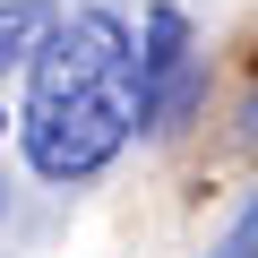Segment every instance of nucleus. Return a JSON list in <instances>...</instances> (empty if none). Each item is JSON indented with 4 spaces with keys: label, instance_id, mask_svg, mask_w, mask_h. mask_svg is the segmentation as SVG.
Listing matches in <instances>:
<instances>
[{
    "label": "nucleus",
    "instance_id": "1",
    "mask_svg": "<svg viewBox=\"0 0 258 258\" xmlns=\"http://www.w3.org/2000/svg\"><path fill=\"white\" fill-rule=\"evenodd\" d=\"M147 120L138 103V52L112 9H78L52 26L35 52V95H26V164L43 181H86L103 172L129 129Z\"/></svg>",
    "mask_w": 258,
    "mask_h": 258
},
{
    "label": "nucleus",
    "instance_id": "2",
    "mask_svg": "<svg viewBox=\"0 0 258 258\" xmlns=\"http://www.w3.org/2000/svg\"><path fill=\"white\" fill-rule=\"evenodd\" d=\"M138 103H147V120H172V112L189 103V26H181V9H155V18H147Z\"/></svg>",
    "mask_w": 258,
    "mask_h": 258
},
{
    "label": "nucleus",
    "instance_id": "3",
    "mask_svg": "<svg viewBox=\"0 0 258 258\" xmlns=\"http://www.w3.org/2000/svg\"><path fill=\"white\" fill-rule=\"evenodd\" d=\"M52 9L43 0H9V9H0V69H18V60H35L43 43H52Z\"/></svg>",
    "mask_w": 258,
    "mask_h": 258
},
{
    "label": "nucleus",
    "instance_id": "4",
    "mask_svg": "<svg viewBox=\"0 0 258 258\" xmlns=\"http://www.w3.org/2000/svg\"><path fill=\"white\" fill-rule=\"evenodd\" d=\"M215 258H258V198H249V215L224 232V249H215Z\"/></svg>",
    "mask_w": 258,
    "mask_h": 258
},
{
    "label": "nucleus",
    "instance_id": "5",
    "mask_svg": "<svg viewBox=\"0 0 258 258\" xmlns=\"http://www.w3.org/2000/svg\"><path fill=\"white\" fill-rule=\"evenodd\" d=\"M249 120H258V103H249Z\"/></svg>",
    "mask_w": 258,
    "mask_h": 258
},
{
    "label": "nucleus",
    "instance_id": "6",
    "mask_svg": "<svg viewBox=\"0 0 258 258\" xmlns=\"http://www.w3.org/2000/svg\"><path fill=\"white\" fill-rule=\"evenodd\" d=\"M0 120H9V112H0Z\"/></svg>",
    "mask_w": 258,
    "mask_h": 258
}]
</instances>
